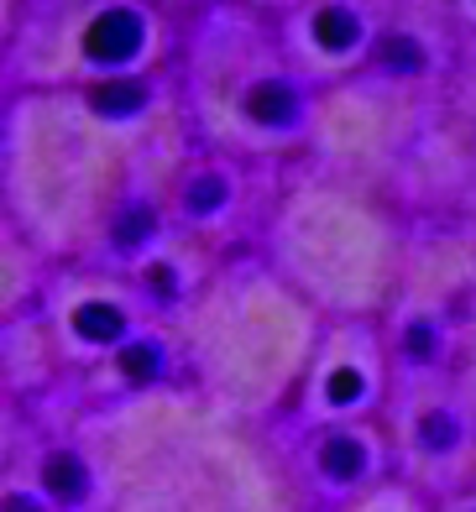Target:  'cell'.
Segmentation results:
<instances>
[{
    "label": "cell",
    "mask_w": 476,
    "mask_h": 512,
    "mask_svg": "<svg viewBox=\"0 0 476 512\" xmlns=\"http://www.w3.org/2000/svg\"><path fill=\"white\" fill-rule=\"evenodd\" d=\"M419 439L429 450H450L456 445V424H450L445 413H424V424H419Z\"/></svg>",
    "instance_id": "cell-10"
},
{
    "label": "cell",
    "mask_w": 476,
    "mask_h": 512,
    "mask_svg": "<svg viewBox=\"0 0 476 512\" xmlns=\"http://www.w3.org/2000/svg\"><path fill=\"white\" fill-rule=\"evenodd\" d=\"M152 288L168 298V293H173V272H168V267H152Z\"/></svg>",
    "instance_id": "cell-15"
},
{
    "label": "cell",
    "mask_w": 476,
    "mask_h": 512,
    "mask_svg": "<svg viewBox=\"0 0 476 512\" xmlns=\"http://www.w3.org/2000/svg\"><path fill=\"white\" fill-rule=\"evenodd\" d=\"M293 110H299V95H293L288 84H257L252 95H246V115L262 126H288Z\"/></svg>",
    "instance_id": "cell-2"
},
{
    "label": "cell",
    "mask_w": 476,
    "mask_h": 512,
    "mask_svg": "<svg viewBox=\"0 0 476 512\" xmlns=\"http://www.w3.org/2000/svg\"><path fill=\"white\" fill-rule=\"evenodd\" d=\"M152 236V209H126L121 225H116V241L121 246H136V241H147Z\"/></svg>",
    "instance_id": "cell-12"
},
{
    "label": "cell",
    "mask_w": 476,
    "mask_h": 512,
    "mask_svg": "<svg viewBox=\"0 0 476 512\" xmlns=\"http://www.w3.org/2000/svg\"><path fill=\"white\" fill-rule=\"evenodd\" d=\"M142 100H147V89L131 84V79H110V84L89 89V105L105 110V115H131V110H142Z\"/></svg>",
    "instance_id": "cell-3"
},
{
    "label": "cell",
    "mask_w": 476,
    "mask_h": 512,
    "mask_svg": "<svg viewBox=\"0 0 476 512\" xmlns=\"http://www.w3.org/2000/svg\"><path fill=\"white\" fill-rule=\"evenodd\" d=\"M361 371L356 366H340V371H330V403H356L361 398Z\"/></svg>",
    "instance_id": "cell-13"
},
{
    "label": "cell",
    "mask_w": 476,
    "mask_h": 512,
    "mask_svg": "<svg viewBox=\"0 0 476 512\" xmlns=\"http://www.w3.org/2000/svg\"><path fill=\"white\" fill-rule=\"evenodd\" d=\"M320 465H325L335 481H351V476H361V465H367V450H361L356 439H330Z\"/></svg>",
    "instance_id": "cell-6"
},
{
    "label": "cell",
    "mask_w": 476,
    "mask_h": 512,
    "mask_svg": "<svg viewBox=\"0 0 476 512\" xmlns=\"http://www.w3.org/2000/svg\"><path fill=\"white\" fill-rule=\"evenodd\" d=\"M408 351L429 356V351H435V330H429V324H414V330H408Z\"/></svg>",
    "instance_id": "cell-14"
},
{
    "label": "cell",
    "mask_w": 476,
    "mask_h": 512,
    "mask_svg": "<svg viewBox=\"0 0 476 512\" xmlns=\"http://www.w3.org/2000/svg\"><path fill=\"white\" fill-rule=\"evenodd\" d=\"M74 324H79V335L84 340H121V330H126V319H121V309L116 304H84L79 314H74Z\"/></svg>",
    "instance_id": "cell-4"
},
{
    "label": "cell",
    "mask_w": 476,
    "mask_h": 512,
    "mask_svg": "<svg viewBox=\"0 0 476 512\" xmlns=\"http://www.w3.org/2000/svg\"><path fill=\"white\" fill-rule=\"evenodd\" d=\"M121 371L131 382H152L157 377V351H152V345H131V351L121 356Z\"/></svg>",
    "instance_id": "cell-11"
},
{
    "label": "cell",
    "mask_w": 476,
    "mask_h": 512,
    "mask_svg": "<svg viewBox=\"0 0 476 512\" xmlns=\"http://www.w3.org/2000/svg\"><path fill=\"white\" fill-rule=\"evenodd\" d=\"M314 37H320L325 42V48H351V42L361 37V21L346 11V6H330V11H320V16H314Z\"/></svg>",
    "instance_id": "cell-5"
},
{
    "label": "cell",
    "mask_w": 476,
    "mask_h": 512,
    "mask_svg": "<svg viewBox=\"0 0 476 512\" xmlns=\"http://www.w3.org/2000/svg\"><path fill=\"white\" fill-rule=\"evenodd\" d=\"M142 37H147V21L136 11H105V16H95L84 48H89V58H100V63H126L136 48H142Z\"/></svg>",
    "instance_id": "cell-1"
},
{
    "label": "cell",
    "mask_w": 476,
    "mask_h": 512,
    "mask_svg": "<svg viewBox=\"0 0 476 512\" xmlns=\"http://www.w3.org/2000/svg\"><path fill=\"white\" fill-rule=\"evenodd\" d=\"M382 63L403 68V74H414V68H424V48H419L414 37H388V42H382Z\"/></svg>",
    "instance_id": "cell-8"
},
{
    "label": "cell",
    "mask_w": 476,
    "mask_h": 512,
    "mask_svg": "<svg viewBox=\"0 0 476 512\" xmlns=\"http://www.w3.org/2000/svg\"><path fill=\"white\" fill-rule=\"evenodd\" d=\"M48 486H53L63 502L84 497V465H79L74 455H53V460H48Z\"/></svg>",
    "instance_id": "cell-7"
},
{
    "label": "cell",
    "mask_w": 476,
    "mask_h": 512,
    "mask_svg": "<svg viewBox=\"0 0 476 512\" xmlns=\"http://www.w3.org/2000/svg\"><path fill=\"white\" fill-rule=\"evenodd\" d=\"M225 204V178H194L189 183V209L194 215H210V209Z\"/></svg>",
    "instance_id": "cell-9"
}]
</instances>
